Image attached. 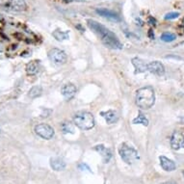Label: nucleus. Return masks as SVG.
Segmentation results:
<instances>
[{
	"mask_svg": "<svg viewBox=\"0 0 184 184\" xmlns=\"http://www.w3.org/2000/svg\"><path fill=\"white\" fill-rule=\"evenodd\" d=\"M88 26L90 27L93 31H94V33L97 34L99 37L101 38L102 43L106 45L109 48L112 49H122L123 48V44L118 39V37L113 33L112 31H110L107 29L105 26L102 24L98 23L96 20L93 19H89L88 21Z\"/></svg>",
	"mask_w": 184,
	"mask_h": 184,
	"instance_id": "1",
	"label": "nucleus"
},
{
	"mask_svg": "<svg viewBox=\"0 0 184 184\" xmlns=\"http://www.w3.org/2000/svg\"><path fill=\"white\" fill-rule=\"evenodd\" d=\"M155 94L151 87H144L137 91L136 94V104L141 109H150L154 105Z\"/></svg>",
	"mask_w": 184,
	"mask_h": 184,
	"instance_id": "2",
	"label": "nucleus"
},
{
	"mask_svg": "<svg viewBox=\"0 0 184 184\" xmlns=\"http://www.w3.org/2000/svg\"><path fill=\"white\" fill-rule=\"evenodd\" d=\"M73 123L77 127L83 130L92 129L94 126V123H96L93 114L85 111L76 113L73 117Z\"/></svg>",
	"mask_w": 184,
	"mask_h": 184,
	"instance_id": "3",
	"label": "nucleus"
},
{
	"mask_svg": "<svg viewBox=\"0 0 184 184\" xmlns=\"http://www.w3.org/2000/svg\"><path fill=\"white\" fill-rule=\"evenodd\" d=\"M119 153L120 155V158L128 165L133 164L134 162L139 160L138 152L136 151V150L127 146L126 144H123L120 146V148L119 150Z\"/></svg>",
	"mask_w": 184,
	"mask_h": 184,
	"instance_id": "4",
	"label": "nucleus"
},
{
	"mask_svg": "<svg viewBox=\"0 0 184 184\" xmlns=\"http://www.w3.org/2000/svg\"><path fill=\"white\" fill-rule=\"evenodd\" d=\"M35 132L36 134L40 136L41 138L49 140L54 136V129L50 125L46 123H40L35 126Z\"/></svg>",
	"mask_w": 184,
	"mask_h": 184,
	"instance_id": "5",
	"label": "nucleus"
},
{
	"mask_svg": "<svg viewBox=\"0 0 184 184\" xmlns=\"http://www.w3.org/2000/svg\"><path fill=\"white\" fill-rule=\"evenodd\" d=\"M48 58L56 65H63L67 62V54L58 48H53L48 52Z\"/></svg>",
	"mask_w": 184,
	"mask_h": 184,
	"instance_id": "6",
	"label": "nucleus"
},
{
	"mask_svg": "<svg viewBox=\"0 0 184 184\" xmlns=\"http://www.w3.org/2000/svg\"><path fill=\"white\" fill-rule=\"evenodd\" d=\"M171 146L172 150H178L184 146V133L180 130L173 131L171 137Z\"/></svg>",
	"mask_w": 184,
	"mask_h": 184,
	"instance_id": "7",
	"label": "nucleus"
},
{
	"mask_svg": "<svg viewBox=\"0 0 184 184\" xmlns=\"http://www.w3.org/2000/svg\"><path fill=\"white\" fill-rule=\"evenodd\" d=\"M148 71L153 73L155 75L162 76V75H164V73H165V67L161 62L154 61V62H150L148 64Z\"/></svg>",
	"mask_w": 184,
	"mask_h": 184,
	"instance_id": "8",
	"label": "nucleus"
},
{
	"mask_svg": "<svg viewBox=\"0 0 184 184\" xmlns=\"http://www.w3.org/2000/svg\"><path fill=\"white\" fill-rule=\"evenodd\" d=\"M7 7L15 12H22L27 8L25 0H8Z\"/></svg>",
	"mask_w": 184,
	"mask_h": 184,
	"instance_id": "9",
	"label": "nucleus"
},
{
	"mask_svg": "<svg viewBox=\"0 0 184 184\" xmlns=\"http://www.w3.org/2000/svg\"><path fill=\"white\" fill-rule=\"evenodd\" d=\"M159 160H160V165L162 167V169L166 171V172H172L176 169V163L173 162L172 160L169 159L168 157L166 156H160L159 157Z\"/></svg>",
	"mask_w": 184,
	"mask_h": 184,
	"instance_id": "10",
	"label": "nucleus"
},
{
	"mask_svg": "<svg viewBox=\"0 0 184 184\" xmlns=\"http://www.w3.org/2000/svg\"><path fill=\"white\" fill-rule=\"evenodd\" d=\"M96 12L97 15H101V17H103L105 18L115 20V21H119L120 20V17L118 15V14L114 13L113 11H111V10H108L105 8H99V9L96 10Z\"/></svg>",
	"mask_w": 184,
	"mask_h": 184,
	"instance_id": "11",
	"label": "nucleus"
},
{
	"mask_svg": "<svg viewBox=\"0 0 184 184\" xmlns=\"http://www.w3.org/2000/svg\"><path fill=\"white\" fill-rule=\"evenodd\" d=\"M94 150H96L99 154L102 156V159L104 163H108L112 157V151L109 149L105 148L103 145H97L94 146Z\"/></svg>",
	"mask_w": 184,
	"mask_h": 184,
	"instance_id": "12",
	"label": "nucleus"
},
{
	"mask_svg": "<svg viewBox=\"0 0 184 184\" xmlns=\"http://www.w3.org/2000/svg\"><path fill=\"white\" fill-rule=\"evenodd\" d=\"M132 65L135 67V73H142L145 71H148V64L143 61L140 58H133L132 59Z\"/></svg>",
	"mask_w": 184,
	"mask_h": 184,
	"instance_id": "13",
	"label": "nucleus"
},
{
	"mask_svg": "<svg viewBox=\"0 0 184 184\" xmlns=\"http://www.w3.org/2000/svg\"><path fill=\"white\" fill-rule=\"evenodd\" d=\"M76 93V87L73 84H66V85L62 88V94L64 96L66 99H71L74 97Z\"/></svg>",
	"mask_w": 184,
	"mask_h": 184,
	"instance_id": "14",
	"label": "nucleus"
},
{
	"mask_svg": "<svg viewBox=\"0 0 184 184\" xmlns=\"http://www.w3.org/2000/svg\"><path fill=\"white\" fill-rule=\"evenodd\" d=\"M50 166L54 171H63L66 168V162L59 157H54L50 159Z\"/></svg>",
	"mask_w": 184,
	"mask_h": 184,
	"instance_id": "15",
	"label": "nucleus"
},
{
	"mask_svg": "<svg viewBox=\"0 0 184 184\" xmlns=\"http://www.w3.org/2000/svg\"><path fill=\"white\" fill-rule=\"evenodd\" d=\"M101 115L104 117L105 120H106V123L111 124V123H114L118 120V114L116 111H113V110H109L107 112H102Z\"/></svg>",
	"mask_w": 184,
	"mask_h": 184,
	"instance_id": "16",
	"label": "nucleus"
},
{
	"mask_svg": "<svg viewBox=\"0 0 184 184\" xmlns=\"http://www.w3.org/2000/svg\"><path fill=\"white\" fill-rule=\"evenodd\" d=\"M39 69H40L39 61H32L26 65V72H27L29 75L37 74L39 71Z\"/></svg>",
	"mask_w": 184,
	"mask_h": 184,
	"instance_id": "17",
	"label": "nucleus"
},
{
	"mask_svg": "<svg viewBox=\"0 0 184 184\" xmlns=\"http://www.w3.org/2000/svg\"><path fill=\"white\" fill-rule=\"evenodd\" d=\"M132 123L134 124H143L145 126H148L149 125V120L146 118V116L142 113H139L138 116L135 119H133Z\"/></svg>",
	"mask_w": 184,
	"mask_h": 184,
	"instance_id": "18",
	"label": "nucleus"
},
{
	"mask_svg": "<svg viewBox=\"0 0 184 184\" xmlns=\"http://www.w3.org/2000/svg\"><path fill=\"white\" fill-rule=\"evenodd\" d=\"M41 93H43V89H41V86H34L30 89V91L28 93V97L30 98H36V97H39Z\"/></svg>",
	"mask_w": 184,
	"mask_h": 184,
	"instance_id": "19",
	"label": "nucleus"
},
{
	"mask_svg": "<svg viewBox=\"0 0 184 184\" xmlns=\"http://www.w3.org/2000/svg\"><path fill=\"white\" fill-rule=\"evenodd\" d=\"M53 36H54V38L59 41L69 39V33L63 32V31H60V30H55L53 32Z\"/></svg>",
	"mask_w": 184,
	"mask_h": 184,
	"instance_id": "20",
	"label": "nucleus"
},
{
	"mask_svg": "<svg viewBox=\"0 0 184 184\" xmlns=\"http://www.w3.org/2000/svg\"><path fill=\"white\" fill-rule=\"evenodd\" d=\"M176 39V35L171 32H165L161 35V40L165 43H171Z\"/></svg>",
	"mask_w": 184,
	"mask_h": 184,
	"instance_id": "21",
	"label": "nucleus"
},
{
	"mask_svg": "<svg viewBox=\"0 0 184 184\" xmlns=\"http://www.w3.org/2000/svg\"><path fill=\"white\" fill-rule=\"evenodd\" d=\"M62 130L64 133H73V126L71 123H64L62 124Z\"/></svg>",
	"mask_w": 184,
	"mask_h": 184,
	"instance_id": "22",
	"label": "nucleus"
},
{
	"mask_svg": "<svg viewBox=\"0 0 184 184\" xmlns=\"http://www.w3.org/2000/svg\"><path fill=\"white\" fill-rule=\"evenodd\" d=\"M178 15H179V13H177V12H171V13H168L165 15V19L166 20H172V19L177 18Z\"/></svg>",
	"mask_w": 184,
	"mask_h": 184,
	"instance_id": "23",
	"label": "nucleus"
},
{
	"mask_svg": "<svg viewBox=\"0 0 184 184\" xmlns=\"http://www.w3.org/2000/svg\"><path fill=\"white\" fill-rule=\"evenodd\" d=\"M78 167H79V169H80V170H82V171H84V170H87V171H89V172H91L90 167L87 166L86 164H83V163H82V164H80V165L78 166Z\"/></svg>",
	"mask_w": 184,
	"mask_h": 184,
	"instance_id": "24",
	"label": "nucleus"
},
{
	"mask_svg": "<svg viewBox=\"0 0 184 184\" xmlns=\"http://www.w3.org/2000/svg\"><path fill=\"white\" fill-rule=\"evenodd\" d=\"M161 184H176V181H173V180H169V181H165V182H163Z\"/></svg>",
	"mask_w": 184,
	"mask_h": 184,
	"instance_id": "25",
	"label": "nucleus"
},
{
	"mask_svg": "<svg viewBox=\"0 0 184 184\" xmlns=\"http://www.w3.org/2000/svg\"><path fill=\"white\" fill-rule=\"evenodd\" d=\"M150 22L151 25H152V24L155 25V24H156V20H155L154 18H150Z\"/></svg>",
	"mask_w": 184,
	"mask_h": 184,
	"instance_id": "26",
	"label": "nucleus"
},
{
	"mask_svg": "<svg viewBox=\"0 0 184 184\" xmlns=\"http://www.w3.org/2000/svg\"><path fill=\"white\" fill-rule=\"evenodd\" d=\"M66 1H78V2H81V1H86V0H66Z\"/></svg>",
	"mask_w": 184,
	"mask_h": 184,
	"instance_id": "27",
	"label": "nucleus"
},
{
	"mask_svg": "<svg viewBox=\"0 0 184 184\" xmlns=\"http://www.w3.org/2000/svg\"><path fill=\"white\" fill-rule=\"evenodd\" d=\"M150 37L151 39H153V38H154V35H152V31H151V30L150 31Z\"/></svg>",
	"mask_w": 184,
	"mask_h": 184,
	"instance_id": "28",
	"label": "nucleus"
},
{
	"mask_svg": "<svg viewBox=\"0 0 184 184\" xmlns=\"http://www.w3.org/2000/svg\"><path fill=\"white\" fill-rule=\"evenodd\" d=\"M182 175H183V176H184V171H183V172H182Z\"/></svg>",
	"mask_w": 184,
	"mask_h": 184,
	"instance_id": "29",
	"label": "nucleus"
},
{
	"mask_svg": "<svg viewBox=\"0 0 184 184\" xmlns=\"http://www.w3.org/2000/svg\"><path fill=\"white\" fill-rule=\"evenodd\" d=\"M183 26H184V18H183Z\"/></svg>",
	"mask_w": 184,
	"mask_h": 184,
	"instance_id": "30",
	"label": "nucleus"
}]
</instances>
